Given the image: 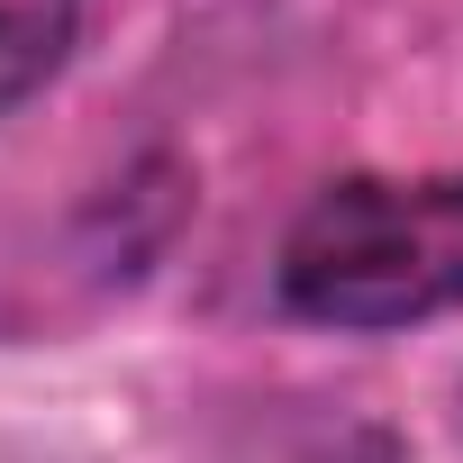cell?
I'll return each instance as SVG.
<instances>
[{"instance_id": "cell-1", "label": "cell", "mask_w": 463, "mask_h": 463, "mask_svg": "<svg viewBox=\"0 0 463 463\" xmlns=\"http://www.w3.org/2000/svg\"><path fill=\"white\" fill-rule=\"evenodd\" d=\"M282 309L309 327L382 336L463 309V173H345L282 237Z\"/></svg>"}, {"instance_id": "cell-2", "label": "cell", "mask_w": 463, "mask_h": 463, "mask_svg": "<svg viewBox=\"0 0 463 463\" xmlns=\"http://www.w3.org/2000/svg\"><path fill=\"white\" fill-rule=\"evenodd\" d=\"M82 37V0H0V109L37 100Z\"/></svg>"}]
</instances>
